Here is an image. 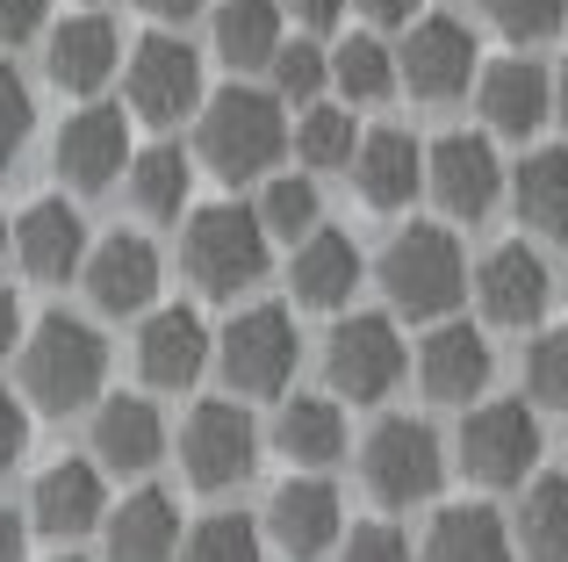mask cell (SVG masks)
<instances>
[{
	"label": "cell",
	"instance_id": "cell-1",
	"mask_svg": "<svg viewBox=\"0 0 568 562\" xmlns=\"http://www.w3.org/2000/svg\"><path fill=\"white\" fill-rule=\"evenodd\" d=\"M14 361H22V397H29V404L51 411V419H65V411L101 404V382H109V339H101L87 318L51 310V318H37L22 332Z\"/></svg>",
	"mask_w": 568,
	"mask_h": 562
},
{
	"label": "cell",
	"instance_id": "cell-2",
	"mask_svg": "<svg viewBox=\"0 0 568 562\" xmlns=\"http://www.w3.org/2000/svg\"><path fill=\"white\" fill-rule=\"evenodd\" d=\"M194 152L216 181H266L288 152V109L266 87H223L194 109Z\"/></svg>",
	"mask_w": 568,
	"mask_h": 562
},
{
	"label": "cell",
	"instance_id": "cell-3",
	"mask_svg": "<svg viewBox=\"0 0 568 562\" xmlns=\"http://www.w3.org/2000/svg\"><path fill=\"white\" fill-rule=\"evenodd\" d=\"M274 260V239H266L260 210L252 202H209V210H187L181 231V268L202 295H245L252 281Z\"/></svg>",
	"mask_w": 568,
	"mask_h": 562
},
{
	"label": "cell",
	"instance_id": "cell-4",
	"mask_svg": "<svg viewBox=\"0 0 568 562\" xmlns=\"http://www.w3.org/2000/svg\"><path fill=\"white\" fill-rule=\"evenodd\" d=\"M382 289L396 303V318H454L460 295H468V253L446 224H403L382 253Z\"/></svg>",
	"mask_w": 568,
	"mask_h": 562
},
{
	"label": "cell",
	"instance_id": "cell-5",
	"mask_svg": "<svg viewBox=\"0 0 568 562\" xmlns=\"http://www.w3.org/2000/svg\"><path fill=\"white\" fill-rule=\"evenodd\" d=\"M295 361H303V339L281 303H252L216 332V375L231 382V397H288Z\"/></svg>",
	"mask_w": 568,
	"mask_h": 562
},
{
	"label": "cell",
	"instance_id": "cell-6",
	"mask_svg": "<svg viewBox=\"0 0 568 562\" xmlns=\"http://www.w3.org/2000/svg\"><path fill=\"white\" fill-rule=\"evenodd\" d=\"M324 375H332L338 404H382V397L410 375V347H403L396 318H382V310L338 318L332 339H324Z\"/></svg>",
	"mask_w": 568,
	"mask_h": 562
},
{
	"label": "cell",
	"instance_id": "cell-7",
	"mask_svg": "<svg viewBox=\"0 0 568 562\" xmlns=\"http://www.w3.org/2000/svg\"><path fill=\"white\" fill-rule=\"evenodd\" d=\"M460 469L489 491H511L540 469V411L526 397H489V404H468L460 419Z\"/></svg>",
	"mask_w": 568,
	"mask_h": 562
},
{
	"label": "cell",
	"instance_id": "cell-8",
	"mask_svg": "<svg viewBox=\"0 0 568 562\" xmlns=\"http://www.w3.org/2000/svg\"><path fill=\"white\" fill-rule=\"evenodd\" d=\"M361 483L382 498L388 512L425 505L432 491L446 483V448L425 419H382L375 433L361 440Z\"/></svg>",
	"mask_w": 568,
	"mask_h": 562
},
{
	"label": "cell",
	"instance_id": "cell-9",
	"mask_svg": "<svg viewBox=\"0 0 568 562\" xmlns=\"http://www.w3.org/2000/svg\"><path fill=\"white\" fill-rule=\"evenodd\" d=\"M123 101L130 116H144V123H187L194 109H202V58H194V43L166 37V29H152V37L130 43V66H123Z\"/></svg>",
	"mask_w": 568,
	"mask_h": 562
},
{
	"label": "cell",
	"instance_id": "cell-10",
	"mask_svg": "<svg viewBox=\"0 0 568 562\" xmlns=\"http://www.w3.org/2000/svg\"><path fill=\"white\" fill-rule=\"evenodd\" d=\"M483 72L475 29L460 14H417L396 43V87H410L417 101H460Z\"/></svg>",
	"mask_w": 568,
	"mask_h": 562
},
{
	"label": "cell",
	"instance_id": "cell-11",
	"mask_svg": "<svg viewBox=\"0 0 568 562\" xmlns=\"http://www.w3.org/2000/svg\"><path fill=\"white\" fill-rule=\"evenodd\" d=\"M260 462V425L237 397H209V404L187 411L181 425V469L194 491H237Z\"/></svg>",
	"mask_w": 568,
	"mask_h": 562
},
{
	"label": "cell",
	"instance_id": "cell-12",
	"mask_svg": "<svg viewBox=\"0 0 568 562\" xmlns=\"http://www.w3.org/2000/svg\"><path fill=\"white\" fill-rule=\"evenodd\" d=\"M504 181H511V173H504L497 144H489L483 130H446L439 144H425V188L454 224H483V217L497 210Z\"/></svg>",
	"mask_w": 568,
	"mask_h": 562
},
{
	"label": "cell",
	"instance_id": "cell-13",
	"mask_svg": "<svg viewBox=\"0 0 568 562\" xmlns=\"http://www.w3.org/2000/svg\"><path fill=\"white\" fill-rule=\"evenodd\" d=\"M51 167H58V181L80 188V195L115 188L123 167H130V116L115 109V101H87V109H72L65 123H58Z\"/></svg>",
	"mask_w": 568,
	"mask_h": 562
},
{
	"label": "cell",
	"instance_id": "cell-14",
	"mask_svg": "<svg viewBox=\"0 0 568 562\" xmlns=\"http://www.w3.org/2000/svg\"><path fill=\"white\" fill-rule=\"evenodd\" d=\"M489 375H497V353H489L483 324L439 318L417 339V390H425L432 404H483Z\"/></svg>",
	"mask_w": 568,
	"mask_h": 562
},
{
	"label": "cell",
	"instance_id": "cell-15",
	"mask_svg": "<svg viewBox=\"0 0 568 562\" xmlns=\"http://www.w3.org/2000/svg\"><path fill=\"white\" fill-rule=\"evenodd\" d=\"M87 295H94L101 318H138V310L159 303V281H166V260H159L152 239H138V231H109L101 245H87Z\"/></svg>",
	"mask_w": 568,
	"mask_h": 562
},
{
	"label": "cell",
	"instance_id": "cell-16",
	"mask_svg": "<svg viewBox=\"0 0 568 562\" xmlns=\"http://www.w3.org/2000/svg\"><path fill=\"white\" fill-rule=\"evenodd\" d=\"M475 303H483L489 324H504V332H532V324L547 318V303H555V274H547V260L532 253L526 239L497 245V253H483V268H475Z\"/></svg>",
	"mask_w": 568,
	"mask_h": 562
},
{
	"label": "cell",
	"instance_id": "cell-17",
	"mask_svg": "<svg viewBox=\"0 0 568 562\" xmlns=\"http://www.w3.org/2000/svg\"><path fill=\"white\" fill-rule=\"evenodd\" d=\"M260 534L274 541L281 555H295V562H317L324 549H338V534H346L338 483H324V476H288L274 498H266Z\"/></svg>",
	"mask_w": 568,
	"mask_h": 562
},
{
	"label": "cell",
	"instance_id": "cell-18",
	"mask_svg": "<svg viewBox=\"0 0 568 562\" xmlns=\"http://www.w3.org/2000/svg\"><path fill=\"white\" fill-rule=\"evenodd\" d=\"M216 361V332L202 324V310L187 303H166L138 324V375L152 390H194Z\"/></svg>",
	"mask_w": 568,
	"mask_h": 562
},
{
	"label": "cell",
	"instance_id": "cell-19",
	"mask_svg": "<svg viewBox=\"0 0 568 562\" xmlns=\"http://www.w3.org/2000/svg\"><path fill=\"white\" fill-rule=\"evenodd\" d=\"M101 520H109V476H101V462L58 454L37 476V491H29V526L51 534V541H80V534H94Z\"/></svg>",
	"mask_w": 568,
	"mask_h": 562
},
{
	"label": "cell",
	"instance_id": "cell-20",
	"mask_svg": "<svg viewBox=\"0 0 568 562\" xmlns=\"http://www.w3.org/2000/svg\"><path fill=\"white\" fill-rule=\"evenodd\" d=\"M43 72H51L58 94L94 101L101 87L123 72V29H115L109 14H65V22L51 29V43H43Z\"/></svg>",
	"mask_w": 568,
	"mask_h": 562
},
{
	"label": "cell",
	"instance_id": "cell-21",
	"mask_svg": "<svg viewBox=\"0 0 568 562\" xmlns=\"http://www.w3.org/2000/svg\"><path fill=\"white\" fill-rule=\"evenodd\" d=\"M475 109H483V123L497 130V138H532V130L555 116V72L532 66L526 51L489 58V66L475 72Z\"/></svg>",
	"mask_w": 568,
	"mask_h": 562
},
{
	"label": "cell",
	"instance_id": "cell-22",
	"mask_svg": "<svg viewBox=\"0 0 568 562\" xmlns=\"http://www.w3.org/2000/svg\"><path fill=\"white\" fill-rule=\"evenodd\" d=\"M8 245H14V260H22L29 281H51L58 289V281H72L87 268V217L72 210L65 195H43L8 224Z\"/></svg>",
	"mask_w": 568,
	"mask_h": 562
},
{
	"label": "cell",
	"instance_id": "cell-23",
	"mask_svg": "<svg viewBox=\"0 0 568 562\" xmlns=\"http://www.w3.org/2000/svg\"><path fill=\"white\" fill-rule=\"evenodd\" d=\"M166 454V419L152 397H101L94 404V462L101 476H144Z\"/></svg>",
	"mask_w": 568,
	"mask_h": 562
},
{
	"label": "cell",
	"instance_id": "cell-24",
	"mask_svg": "<svg viewBox=\"0 0 568 562\" xmlns=\"http://www.w3.org/2000/svg\"><path fill=\"white\" fill-rule=\"evenodd\" d=\"M346 173H353V188H361L367 210H403V202L425 188V144H417L410 130H396V123L361 130Z\"/></svg>",
	"mask_w": 568,
	"mask_h": 562
},
{
	"label": "cell",
	"instance_id": "cell-25",
	"mask_svg": "<svg viewBox=\"0 0 568 562\" xmlns=\"http://www.w3.org/2000/svg\"><path fill=\"white\" fill-rule=\"evenodd\" d=\"M353 289H361V245H353L346 231L317 224L288 260V295L303 310H346Z\"/></svg>",
	"mask_w": 568,
	"mask_h": 562
},
{
	"label": "cell",
	"instance_id": "cell-26",
	"mask_svg": "<svg viewBox=\"0 0 568 562\" xmlns=\"http://www.w3.org/2000/svg\"><path fill=\"white\" fill-rule=\"evenodd\" d=\"M101 541H109V562H173L181 555V505L166 491H130L123 505H109Z\"/></svg>",
	"mask_w": 568,
	"mask_h": 562
},
{
	"label": "cell",
	"instance_id": "cell-27",
	"mask_svg": "<svg viewBox=\"0 0 568 562\" xmlns=\"http://www.w3.org/2000/svg\"><path fill=\"white\" fill-rule=\"evenodd\" d=\"M417 562H518V541H511V520L497 505H446L439 520L425 526V549Z\"/></svg>",
	"mask_w": 568,
	"mask_h": 562
},
{
	"label": "cell",
	"instance_id": "cell-28",
	"mask_svg": "<svg viewBox=\"0 0 568 562\" xmlns=\"http://www.w3.org/2000/svg\"><path fill=\"white\" fill-rule=\"evenodd\" d=\"M504 188H511V210H518L526 231H540V239H568V144H540V152H526Z\"/></svg>",
	"mask_w": 568,
	"mask_h": 562
},
{
	"label": "cell",
	"instance_id": "cell-29",
	"mask_svg": "<svg viewBox=\"0 0 568 562\" xmlns=\"http://www.w3.org/2000/svg\"><path fill=\"white\" fill-rule=\"evenodd\" d=\"M274 448L295 469H332L346 454V411H338V397H281Z\"/></svg>",
	"mask_w": 568,
	"mask_h": 562
},
{
	"label": "cell",
	"instance_id": "cell-30",
	"mask_svg": "<svg viewBox=\"0 0 568 562\" xmlns=\"http://www.w3.org/2000/svg\"><path fill=\"white\" fill-rule=\"evenodd\" d=\"M281 43H288L281 0H223L216 8V58L231 72H266Z\"/></svg>",
	"mask_w": 568,
	"mask_h": 562
},
{
	"label": "cell",
	"instance_id": "cell-31",
	"mask_svg": "<svg viewBox=\"0 0 568 562\" xmlns=\"http://www.w3.org/2000/svg\"><path fill=\"white\" fill-rule=\"evenodd\" d=\"M123 188H130V202H138V217L181 224V210L194 195V159L181 152V144H144V152H130Z\"/></svg>",
	"mask_w": 568,
	"mask_h": 562
},
{
	"label": "cell",
	"instance_id": "cell-32",
	"mask_svg": "<svg viewBox=\"0 0 568 562\" xmlns=\"http://www.w3.org/2000/svg\"><path fill=\"white\" fill-rule=\"evenodd\" d=\"M511 541L532 562H568V469L532 476L526 505H518V520H511Z\"/></svg>",
	"mask_w": 568,
	"mask_h": 562
},
{
	"label": "cell",
	"instance_id": "cell-33",
	"mask_svg": "<svg viewBox=\"0 0 568 562\" xmlns=\"http://www.w3.org/2000/svg\"><path fill=\"white\" fill-rule=\"evenodd\" d=\"M288 144H295V159H303V173H332V167H353L361 123H353V109H338V101H310V109L295 116Z\"/></svg>",
	"mask_w": 568,
	"mask_h": 562
},
{
	"label": "cell",
	"instance_id": "cell-34",
	"mask_svg": "<svg viewBox=\"0 0 568 562\" xmlns=\"http://www.w3.org/2000/svg\"><path fill=\"white\" fill-rule=\"evenodd\" d=\"M260 224H266V239H288V245H303L310 231L324 224V195H317V181L310 173H266V188H260Z\"/></svg>",
	"mask_w": 568,
	"mask_h": 562
},
{
	"label": "cell",
	"instance_id": "cell-35",
	"mask_svg": "<svg viewBox=\"0 0 568 562\" xmlns=\"http://www.w3.org/2000/svg\"><path fill=\"white\" fill-rule=\"evenodd\" d=\"M332 87L346 94V109H367V101L396 94V51L382 37H346L332 51Z\"/></svg>",
	"mask_w": 568,
	"mask_h": 562
},
{
	"label": "cell",
	"instance_id": "cell-36",
	"mask_svg": "<svg viewBox=\"0 0 568 562\" xmlns=\"http://www.w3.org/2000/svg\"><path fill=\"white\" fill-rule=\"evenodd\" d=\"M173 562H266V534L245 512H209V520H194L181 534Z\"/></svg>",
	"mask_w": 568,
	"mask_h": 562
},
{
	"label": "cell",
	"instance_id": "cell-37",
	"mask_svg": "<svg viewBox=\"0 0 568 562\" xmlns=\"http://www.w3.org/2000/svg\"><path fill=\"white\" fill-rule=\"evenodd\" d=\"M266 80H274L266 94H274L281 109H288V101H295V109H310V101L332 87V51H317V43H281L274 66H266Z\"/></svg>",
	"mask_w": 568,
	"mask_h": 562
},
{
	"label": "cell",
	"instance_id": "cell-38",
	"mask_svg": "<svg viewBox=\"0 0 568 562\" xmlns=\"http://www.w3.org/2000/svg\"><path fill=\"white\" fill-rule=\"evenodd\" d=\"M526 397L540 411H568V324H547L526 347Z\"/></svg>",
	"mask_w": 568,
	"mask_h": 562
},
{
	"label": "cell",
	"instance_id": "cell-39",
	"mask_svg": "<svg viewBox=\"0 0 568 562\" xmlns=\"http://www.w3.org/2000/svg\"><path fill=\"white\" fill-rule=\"evenodd\" d=\"M483 8H489V22H497V37H511L518 51L561 37V22H568V0H483Z\"/></svg>",
	"mask_w": 568,
	"mask_h": 562
},
{
	"label": "cell",
	"instance_id": "cell-40",
	"mask_svg": "<svg viewBox=\"0 0 568 562\" xmlns=\"http://www.w3.org/2000/svg\"><path fill=\"white\" fill-rule=\"evenodd\" d=\"M29 130H37V94H29L22 72L0 58V167H14V152L29 144Z\"/></svg>",
	"mask_w": 568,
	"mask_h": 562
},
{
	"label": "cell",
	"instance_id": "cell-41",
	"mask_svg": "<svg viewBox=\"0 0 568 562\" xmlns=\"http://www.w3.org/2000/svg\"><path fill=\"white\" fill-rule=\"evenodd\" d=\"M338 562H410V541L388 520H361L353 534H338Z\"/></svg>",
	"mask_w": 568,
	"mask_h": 562
},
{
	"label": "cell",
	"instance_id": "cell-42",
	"mask_svg": "<svg viewBox=\"0 0 568 562\" xmlns=\"http://www.w3.org/2000/svg\"><path fill=\"white\" fill-rule=\"evenodd\" d=\"M22 448H29V404L0 390V476L22 462Z\"/></svg>",
	"mask_w": 568,
	"mask_h": 562
},
{
	"label": "cell",
	"instance_id": "cell-43",
	"mask_svg": "<svg viewBox=\"0 0 568 562\" xmlns=\"http://www.w3.org/2000/svg\"><path fill=\"white\" fill-rule=\"evenodd\" d=\"M43 8H51V0H0V43H29L43 29Z\"/></svg>",
	"mask_w": 568,
	"mask_h": 562
},
{
	"label": "cell",
	"instance_id": "cell-44",
	"mask_svg": "<svg viewBox=\"0 0 568 562\" xmlns=\"http://www.w3.org/2000/svg\"><path fill=\"white\" fill-rule=\"evenodd\" d=\"M353 0H281V14H295V29H310V37H324V29H338V14H346Z\"/></svg>",
	"mask_w": 568,
	"mask_h": 562
},
{
	"label": "cell",
	"instance_id": "cell-45",
	"mask_svg": "<svg viewBox=\"0 0 568 562\" xmlns=\"http://www.w3.org/2000/svg\"><path fill=\"white\" fill-rule=\"evenodd\" d=\"M353 8H361L375 29H410L417 14H425V0H353Z\"/></svg>",
	"mask_w": 568,
	"mask_h": 562
},
{
	"label": "cell",
	"instance_id": "cell-46",
	"mask_svg": "<svg viewBox=\"0 0 568 562\" xmlns=\"http://www.w3.org/2000/svg\"><path fill=\"white\" fill-rule=\"evenodd\" d=\"M0 562H29V520L14 505H0Z\"/></svg>",
	"mask_w": 568,
	"mask_h": 562
},
{
	"label": "cell",
	"instance_id": "cell-47",
	"mask_svg": "<svg viewBox=\"0 0 568 562\" xmlns=\"http://www.w3.org/2000/svg\"><path fill=\"white\" fill-rule=\"evenodd\" d=\"M22 347V303H14V289H0V361Z\"/></svg>",
	"mask_w": 568,
	"mask_h": 562
},
{
	"label": "cell",
	"instance_id": "cell-48",
	"mask_svg": "<svg viewBox=\"0 0 568 562\" xmlns=\"http://www.w3.org/2000/svg\"><path fill=\"white\" fill-rule=\"evenodd\" d=\"M144 14H159V22H187V14H202L209 0H138Z\"/></svg>",
	"mask_w": 568,
	"mask_h": 562
},
{
	"label": "cell",
	"instance_id": "cell-49",
	"mask_svg": "<svg viewBox=\"0 0 568 562\" xmlns=\"http://www.w3.org/2000/svg\"><path fill=\"white\" fill-rule=\"evenodd\" d=\"M555 116H561V123H568V66L555 72Z\"/></svg>",
	"mask_w": 568,
	"mask_h": 562
},
{
	"label": "cell",
	"instance_id": "cell-50",
	"mask_svg": "<svg viewBox=\"0 0 568 562\" xmlns=\"http://www.w3.org/2000/svg\"><path fill=\"white\" fill-rule=\"evenodd\" d=\"M0 245H8V210H0Z\"/></svg>",
	"mask_w": 568,
	"mask_h": 562
},
{
	"label": "cell",
	"instance_id": "cell-51",
	"mask_svg": "<svg viewBox=\"0 0 568 562\" xmlns=\"http://www.w3.org/2000/svg\"><path fill=\"white\" fill-rule=\"evenodd\" d=\"M51 562H87V555H51Z\"/></svg>",
	"mask_w": 568,
	"mask_h": 562
}]
</instances>
